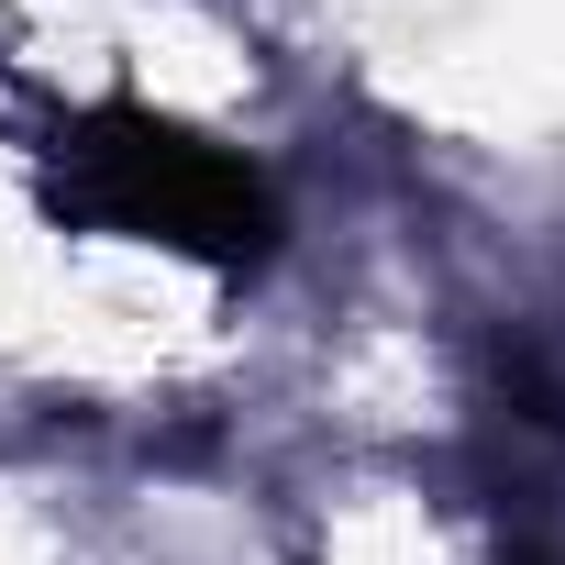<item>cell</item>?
Here are the masks:
<instances>
[{
  "instance_id": "cell-1",
  "label": "cell",
  "mask_w": 565,
  "mask_h": 565,
  "mask_svg": "<svg viewBox=\"0 0 565 565\" xmlns=\"http://www.w3.org/2000/svg\"><path fill=\"white\" fill-rule=\"evenodd\" d=\"M56 211L134 233V244H167V255H200V266H255L277 244L266 178L233 145L156 122V111H89L56 145Z\"/></svg>"
}]
</instances>
